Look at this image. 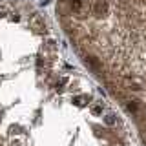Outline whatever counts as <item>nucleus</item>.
Masks as SVG:
<instances>
[{
  "label": "nucleus",
  "mask_w": 146,
  "mask_h": 146,
  "mask_svg": "<svg viewBox=\"0 0 146 146\" xmlns=\"http://www.w3.org/2000/svg\"><path fill=\"white\" fill-rule=\"evenodd\" d=\"M0 146H141L29 0H0Z\"/></svg>",
  "instance_id": "f257e3e1"
},
{
  "label": "nucleus",
  "mask_w": 146,
  "mask_h": 146,
  "mask_svg": "<svg viewBox=\"0 0 146 146\" xmlns=\"http://www.w3.org/2000/svg\"><path fill=\"white\" fill-rule=\"evenodd\" d=\"M73 57L146 146V0H55Z\"/></svg>",
  "instance_id": "f03ea898"
}]
</instances>
